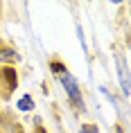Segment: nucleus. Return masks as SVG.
Returning a JSON list of instances; mask_svg holds the SVG:
<instances>
[{
  "mask_svg": "<svg viewBox=\"0 0 131 133\" xmlns=\"http://www.w3.org/2000/svg\"><path fill=\"white\" fill-rule=\"evenodd\" d=\"M59 81H61V86H63V90H66V95L70 97V102H72V106H77L79 111H84L86 108V104H84V95H82V90H79V84H77V79L70 75L66 68H63L59 75Z\"/></svg>",
  "mask_w": 131,
  "mask_h": 133,
  "instance_id": "nucleus-1",
  "label": "nucleus"
},
{
  "mask_svg": "<svg viewBox=\"0 0 131 133\" xmlns=\"http://www.w3.org/2000/svg\"><path fill=\"white\" fill-rule=\"evenodd\" d=\"M115 68L117 75H120V88H122V95L129 97V65H127V59L117 54L115 56Z\"/></svg>",
  "mask_w": 131,
  "mask_h": 133,
  "instance_id": "nucleus-2",
  "label": "nucleus"
},
{
  "mask_svg": "<svg viewBox=\"0 0 131 133\" xmlns=\"http://www.w3.org/2000/svg\"><path fill=\"white\" fill-rule=\"evenodd\" d=\"M16 108L23 113L27 111H34V99H32V95H21L18 97V102H16Z\"/></svg>",
  "mask_w": 131,
  "mask_h": 133,
  "instance_id": "nucleus-3",
  "label": "nucleus"
},
{
  "mask_svg": "<svg viewBox=\"0 0 131 133\" xmlns=\"http://www.w3.org/2000/svg\"><path fill=\"white\" fill-rule=\"evenodd\" d=\"M0 59H2V61H5V59H16V54L11 50H2V52H0Z\"/></svg>",
  "mask_w": 131,
  "mask_h": 133,
  "instance_id": "nucleus-4",
  "label": "nucleus"
},
{
  "mask_svg": "<svg viewBox=\"0 0 131 133\" xmlns=\"http://www.w3.org/2000/svg\"><path fill=\"white\" fill-rule=\"evenodd\" d=\"M82 133H97V126H84Z\"/></svg>",
  "mask_w": 131,
  "mask_h": 133,
  "instance_id": "nucleus-5",
  "label": "nucleus"
},
{
  "mask_svg": "<svg viewBox=\"0 0 131 133\" xmlns=\"http://www.w3.org/2000/svg\"><path fill=\"white\" fill-rule=\"evenodd\" d=\"M109 2H113V5H122L124 0H109Z\"/></svg>",
  "mask_w": 131,
  "mask_h": 133,
  "instance_id": "nucleus-6",
  "label": "nucleus"
},
{
  "mask_svg": "<svg viewBox=\"0 0 131 133\" xmlns=\"http://www.w3.org/2000/svg\"><path fill=\"white\" fill-rule=\"evenodd\" d=\"M34 133H45V129H41V126H36V131Z\"/></svg>",
  "mask_w": 131,
  "mask_h": 133,
  "instance_id": "nucleus-7",
  "label": "nucleus"
}]
</instances>
